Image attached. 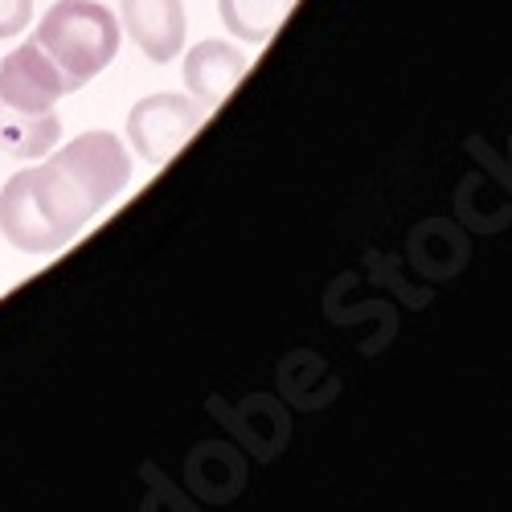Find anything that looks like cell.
Listing matches in <instances>:
<instances>
[{
    "mask_svg": "<svg viewBox=\"0 0 512 512\" xmlns=\"http://www.w3.org/2000/svg\"><path fill=\"white\" fill-rule=\"evenodd\" d=\"M50 160L82 185L95 213L107 201H115L127 189V181H132V156H127L123 140H115L111 132H82L74 144L54 148Z\"/></svg>",
    "mask_w": 512,
    "mask_h": 512,
    "instance_id": "277c9868",
    "label": "cell"
},
{
    "mask_svg": "<svg viewBox=\"0 0 512 512\" xmlns=\"http://www.w3.org/2000/svg\"><path fill=\"white\" fill-rule=\"evenodd\" d=\"M62 144L58 111H13L0 103V152L13 160H41Z\"/></svg>",
    "mask_w": 512,
    "mask_h": 512,
    "instance_id": "ba28073f",
    "label": "cell"
},
{
    "mask_svg": "<svg viewBox=\"0 0 512 512\" xmlns=\"http://www.w3.org/2000/svg\"><path fill=\"white\" fill-rule=\"evenodd\" d=\"M291 9H295V0H218L222 25L238 41H246V46H263Z\"/></svg>",
    "mask_w": 512,
    "mask_h": 512,
    "instance_id": "9c48e42d",
    "label": "cell"
},
{
    "mask_svg": "<svg viewBox=\"0 0 512 512\" xmlns=\"http://www.w3.org/2000/svg\"><path fill=\"white\" fill-rule=\"evenodd\" d=\"M205 107L181 91H156L127 111V144L148 164H168L205 123Z\"/></svg>",
    "mask_w": 512,
    "mask_h": 512,
    "instance_id": "3957f363",
    "label": "cell"
},
{
    "mask_svg": "<svg viewBox=\"0 0 512 512\" xmlns=\"http://www.w3.org/2000/svg\"><path fill=\"white\" fill-rule=\"evenodd\" d=\"M33 17V0H0V41L17 37Z\"/></svg>",
    "mask_w": 512,
    "mask_h": 512,
    "instance_id": "30bf717a",
    "label": "cell"
},
{
    "mask_svg": "<svg viewBox=\"0 0 512 512\" xmlns=\"http://www.w3.org/2000/svg\"><path fill=\"white\" fill-rule=\"evenodd\" d=\"M95 218L91 197L54 160L33 164L0 189V234L21 254H54Z\"/></svg>",
    "mask_w": 512,
    "mask_h": 512,
    "instance_id": "6da1fadb",
    "label": "cell"
},
{
    "mask_svg": "<svg viewBox=\"0 0 512 512\" xmlns=\"http://www.w3.org/2000/svg\"><path fill=\"white\" fill-rule=\"evenodd\" d=\"M242 74H246V54L230 46V41L209 37V41H197L185 54V87L205 111H218L242 82Z\"/></svg>",
    "mask_w": 512,
    "mask_h": 512,
    "instance_id": "52a82bcc",
    "label": "cell"
},
{
    "mask_svg": "<svg viewBox=\"0 0 512 512\" xmlns=\"http://www.w3.org/2000/svg\"><path fill=\"white\" fill-rule=\"evenodd\" d=\"M70 91V78L41 50L37 37H29L0 62V103H9L13 111H54V103Z\"/></svg>",
    "mask_w": 512,
    "mask_h": 512,
    "instance_id": "5b68a950",
    "label": "cell"
},
{
    "mask_svg": "<svg viewBox=\"0 0 512 512\" xmlns=\"http://www.w3.org/2000/svg\"><path fill=\"white\" fill-rule=\"evenodd\" d=\"M119 17L99 0H58L37 25V41L58 70L70 78V87L82 91L99 78L119 54Z\"/></svg>",
    "mask_w": 512,
    "mask_h": 512,
    "instance_id": "7a4b0ae2",
    "label": "cell"
},
{
    "mask_svg": "<svg viewBox=\"0 0 512 512\" xmlns=\"http://www.w3.org/2000/svg\"><path fill=\"white\" fill-rule=\"evenodd\" d=\"M119 29H127L148 62L164 66L185 46V0H119Z\"/></svg>",
    "mask_w": 512,
    "mask_h": 512,
    "instance_id": "8992f818",
    "label": "cell"
}]
</instances>
